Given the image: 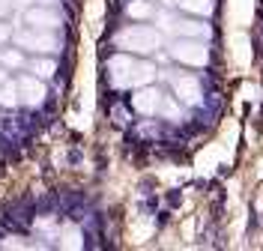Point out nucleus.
Wrapping results in <instances>:
<instances>
[{
    "instance_id": "f257e3e1",
    "label": "nucleus",
    "mask_w": 263,
    "mask_h": 251,
    "mask_svg": "<svg viewBox=\"0 0 263 251\" xmlns=\"http://www.w3.org/2000/svg\"><path fill=\"white\" fill-rule=\"evenodd\" d=\"M108 78H111V84L120 87V90H138V87L153 84L156 66L147 63V60H141L138 54L120 51V54H114V57L108 60Z\"/></svg>"
},
{
    "instance_id": "f03ea898",
    "label": "nucleus",
    "mask_w": 263,
    "mask_h": 251,
    "mask_svg": "<svg viewBox=\"0 0 263 251\" xmlns=\"http://www.w3.org/2000/svg\"><path fill=\"white\" fill-rule=\"evenodd\" d=\"M162 33L156 27H147V24H129L123 27L120 33L114 36V45L126 54H138V57H147L153 51L162 48Z\"/></svg>"
},
{
    "instance_id": "7ed1b4c3",
    "label": "nucleus",
    "mask_w": 263,
    "mask_h": 251,
    "mask_svg": "<svg viewBox=\"0 0 263 251\" xmlns=\"http://www.w3.org/2000/svg\"><path fill=\"white\" fill-rule=\"evenodd\" d=\"M15 45L21 51H30V54H57L60 39L45 27H30V30H21L15 36Z\"/></svg>"
},
{
    "instance_id": "20e7f679",
    "label": "nucleus",
    "mask_w": 263,
    "mask_h": 251,
    "mask_svg": "<svg viewBox=\"0 0 263 251\" xmlns=\"http://www.w3.org/2000/svg\"><path fill=\"white\" fill-rule=\"evenodd\" d=\"M171 57L182 66H206L210 63V48L195 36H180L171 48Z\"/></svg>"
},
{
    "instance_id": "39448f33",
    "label": "nucleus",
    "mask_w": 263,
    "mask_h": 251,
    "mask_svg": "<svg viewBox=\"0 0 263 251\" xmlns=\"http://www.w3.org/2000/svg\"><path fill=\"white\" fill-rule=\"evenodd\" d=\"M18 87V102H24V105H42L45 96H48V90H45V78H39V75H21L15 81Z\"/></svg>"
},
{
    "instance_id": "423d86ee",
    "label": "nucleus",
    "mask_w": 263,
    "mask_h": 251,
    "mask_svg": "<svg viewBox=\"0 0 263 251\" xmlns=\"http://www.w3.org/2000/svg\"><path fill=\"white\" fill-rule=\"evenodd\" d=\"M171 87H174L177 102H182V105H200V99H203V87L195 75H174Z\"/></svg>"
},
{
    "instance_id": "0eeeda50",
    "label": "nucleus",
    "mask_w": 263,
    "mask_h": 251,
    "mask_svg": "<svg viewBox=\"0 0 263 251\" xmlns=\"http://www.w3.org/2000/svg\"><path fill=\"white\" fill-rule=\"evenodd\" d=\"M132 105H135V111L138 114H156V111H162V93L159 90H153V87H138V93L132 96Z\"/></svg>"
},
{
    "instance_id": "6e6552de",
    "label": "nucleus",
    "mask_w": 263,
    "mask_h": 251,
    "mask_svg": "<svg viewBox=\"0 0 263 251\" xmlns=\"http://www.w3.org/2000/svg\"><path fill=\"white\" fill-rule=\"evenodd\" d=\"M27 24H30V27H45V30H54V27H60V24H63V18H60L57 9L33 6V9H27Z\"/></svg>"
},
{
    "instance_id": "1a4fd4ad",
    "label": "nucleus",
    "mask_w": 263,
    "mask_h": 251,
    "mask_svg": "<svg viewBox=\"0 0 263 251\" xmlns=\"http://www.w3.org/2000/svg\"><path fill=\"white\" fill-rule=\"evenodd\" d=\"M171 6H180L182 12H192V15H213L215 3L213 0H167Z\"/></svg>"
},
{
    "instance_id": "9d476101",
    "label": "nucleus",
    "mask_w": 263,
    "mask_h": 251,
    "mask_svg": "<svg viewBox=\"0 0 263 251\" xmlns=\"http://www.w3.org/2000/svg\"><path fill=\"white\" fill-rule=\"evenodd\" d=\"M126 15H129L132 21H149V18L156 15V9L149 6L147 0H129V3H126Z\"/></svg>"
},
{
    "instance_id": "9b49d317",
    "label": "nucleus",
    "mask_w": 263,
    "mask_h": 251,
    "mask_svg": "<svg viewBox=\"0 0 263 251\" xmlns=\"http://www.w3.org/2000/svg\"><path fill=\"white\" fill-rule=\"evenodd\" d=\"M177 36H195V39H203V36H210V27L206 24H200V21H177Z\"/></svg>"
},
{
    "instance_id": "f8f14e48",
    "label": "nucleus",
    "mask_w": 263,
    "mask_h": 251,
    "mask_svg": "<svg viewBox=\"0 0 263 251\" xmlns=\"http://www.w3.org/2000/svg\"><path fill=\"white\" fill-rule=\"evenodd\" d=\"M30 72L33 75H39V78H54V72H57V63L51 60V57H42V54H36L30 63Z\"/></svg>"
},
{
    "instance_id": "ddd939ff",
    "label": "nucleus",
    "mask_w": 263,
    "mask_h": 251,
    "mask_svg": "<svg viewBox=\"0 0 263 251\" xmlns=\"http://www.w3.org/2000/svg\"><path fill=\"white\" fill-rule=\"evenodd\" d=\"M0 66H6V69H21L24 66V54H21V48L0 51Z\"/></svg>"
},
{
    "instance_id": "4468645a",
    "label": "nucleus",
    "mask_w": 263,
    "mask_h": 251,
    "mask_svg": "<svg viewBox=\"0 0 263 251\" xmlns=\"http://www.w3.org/2000/svg\"><path fill=\"white\" fill-rule=\"evenodd\" d=\"M0 105H3V108H15L18 105V87L12 81H6L0 87Z\"/></svg>"
},
{
    "instance_id": "2eb2a0df",
    "label": "nucleus",
    "mask_w": 263,
    "mask_h": 251,
    "mask_svg": "<svg viewBox=\"0 0 263 251\" xmlns=\"http://www.w3.org/2000/svg\"><path fill=\"white\" fill-rule=\"evenodd\" d=\"M60 245H63V248H81V245H84L81 234H78L75 227H66L63 234H60Z\"/></svg>"
},
{
    "instance_id": "dca6fc26",
    "label": "nucleus",
    "mask_w": 263,
    "mask_h": 251,
    "mask_svg": "<svg viewBox=\"0 0 263 251\" xmlns=\"http://www.w3.org/2000/svg\"><path fill=\"white\" fill-rule=\"evenodd\" d=\"M9 39H12V27H9V24H0V45L9 42Z\"/></svg>"
},
{
    "instance_id": "f3484780",
    "label": "nucleus",
    "mask_w": 263,
    "mask_h": 251,
    "mask_svg": "<svg viewBox=\"0 0 263 251\" xmlns=\"http://www.w3.org/2000/svg\"><path fill=\"white\" fill-rule=\"evenodd\" d=\"M9 9H12V3H9V0H0V18L9 15Z\"/></svg>"
},
{
    "instance_id": "a211bd4d",
    "label": "nucleus",
    "mask_w": 263,
    "mask_h": 251,
    "mask_svg": "<svg viewBox=\"0 0 263 251\" xmlns=\"http://www.w3.org/2000/svg\"><path fill=\"white\" fill-rule=\"evenodd\" d=\"M6 81H9V78H6V66H0V87H3Z\"/></svg>"
}]
</instances>
